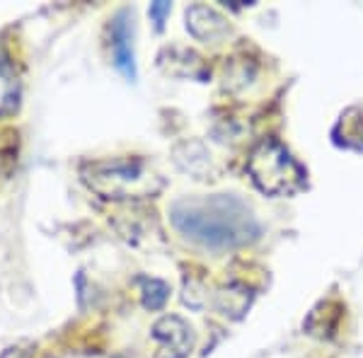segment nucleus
I'll return each mask as SVG.
<instances>
[{
    "mask_svg": "<svg viewBox=\"0 0 363 358\" xmlns=\"http://www.w3.org/2000/svg\"><path fill=\"white\" fill-rule=\"evenodd\" d=\"M169 220L184 237L213 250L242 247L262 235L252 208L233 194L179 198L169 206Z\"/></svg>",
    "mask_w": 363,
    "mask_h": 358,
    "instance_id": "1",
    "label": "nucleus"
},
{
    "mask_svg": "<svg viewBox=\"0 0 363 358\" xmlns=\"http://www.w3.org/2000/svg\"><path fill=\"white\" fill-rule=\"evenodd\" d=\"M83 179L102 198H145L162 189V179L143 160H97L83 167Z\"/></svg>",
    "mask_w": 363,
    "mask_h": 358,
    "instance_id": "2",
    "label": "nucleus"
},
{
    "mask_svg": "<svg viewBox=\"0 0 363 358\" xmlns=\"http://www.w3.org/2000/svg\"><path fill=\"white\" fill-rule=\"evenodd\" d=\"M250 177L269 196H284L294 194L306 184V172L291 157V152L274 138H267L252 150L250 157Z\"/></svg>",
    "mask_w": 363,
    "mask_h": 358,
    "instance_id": "3",
    "label": "nucleus"
},
{
    "mask_svg": "<svg viewBox=\"0 0 363 358\" xmlns=\"http://www.w3.org/2000/svg\"><path fill=\"white\" fill-rule=\"evenodd\" d=\"M153 358H186L194 349V332L182 317L167 315L153 325Z\"/></svg>",
    "mask_w": 363,
    "mask_h": 358,
    "instance_id": "4",
    "label": "nucleus"
},
{
    "mask_svg": "<svg viewBox=\"0 0 363 358\" xmlns=\"http://www.w3.org/2000/svg\"><path fill=\"white\" fill-rule=\"evenodd\" d=\"M112 56L114 66L128 80H136V56H133V20L128 10H121L114 17L112 27Z\"/></svg>",
    "mask_w": 363,
    "mask_h": 358,
    "instance_id": "5",
    "label": "nucleus"
},
{
    "mask_svg": "<svg viewBox=\"0 0 363 358\" xmlns=\"http://www.w3.org/2000/svg\"><path fill=\"white\" fill-rule=\"evenodd\" d=\"M186 29L191 37L201 39V42L218 44L230 34V25L218 10L208 8V5H191L186 10Z\"/></svg>",
    "mask_w": 363,
    "mask_h": 358,
    "instance_id": "6",
    "label": "nucleus"
},
{
    "mask_svg": "<svg viewBox=\"0 0 363 358\" xmlns=\"http://www.w3.org/2000/svg\"><path fill=\"white\" fill-rule=\"evenodd\" d=\"M250 303H252L250 289H245L240 284H230L228 289H220L216 293V308L225 317H233V320H240V317L247 313Z\"/></svg>",
    "mask_w": 363,
    "mask_h": 358,
    "instance_id": "7",
    "label": "nucleus"
},
{
    "mask_svg": "<svg viewBox=\"0 0 363 358\" xmlns=\"http://www.w3.org/2000/svg\"><path fill=\"white\" fill-rule=\"evenodd\" d=\"M162 56H169V61H162L160 58V68H165L169 75H174V70L179 68V78H203V66H201V58H199L194 51H189V49H179V56L182 58H174L172 56V51L165 49L162 51Z\"/></svg>",
    "mask_w": 363,
    "mask_h": 358,
    "instance_id": "8",
    "label": "nucleus"
},
{
    "mask_svg": "<svg viewBox=\"0 0 363 358\" xmlns=\"http://www.w3.org/2000/svg\"><path fill=\"white\" fill-rule=\"evenodd\" d=\"M17 107V78L5 61H0V116Z\"/></svg>",
    "mask_w": 363,
    "mask_h": 358,
    "instance_id": "9",
    "label": "nucleus"
},
{
    "mask_svg": "<svg viewBox=\"0 0 363 358\" xmlns=\"http://www.w3.org/2000/svg\"><path fill=\"white\" fill-rule=\"evenodd\" d=\"M191 157V162H186V165H182L186 169V172H191V174H196L199 179H203V174L211 172V155L206 152V148L201 145V150H199V155H191V148H189V143H182L177 150H174V160H189Z\"/></svg>",
    "mask_w": 363,
    "mask_h": 358,
    "instance_id": "10",
    "label": "nucleus"
},
{
    "mask_svg": "<svg viewBox=\"0 0 363 358\" xmlns=\"http://www.w3.org/2000/svg\"><path fill=\"white\" fill-rule=\"evenodd\" d=\"M140 286H143V308L145 310H160L162 305L167 303L169 298V286L165 281L157 279H140Z\"/></svg>",
    "mask_w": 363,
    "mask_h": 358,
    "instance_id": "11",
    "label": "nucleus"
},
{
    "mask_svg": "<svg viewBox=\"0 0 363 358\" xmlns=\"http://www.w3.org/2000/svg\"><path fill=\"white\" fill-rule=\"evenodd\" d=\"M169 10H172V5L165 3V0H160V3H150V20L155 22V29H162V25H165V17L169 15Z\"/></svg>",
    "mask_w": 363,
    "mask_h": 358,
    "instance_id": "12",
    "label": "nucleus"
}]
</instances>
